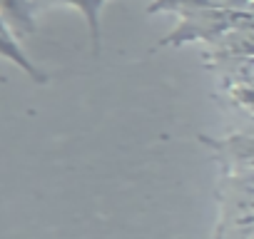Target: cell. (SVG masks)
I'll list each match as a JSON object with an SVG mask.
<instances>
[{
    "instance_id": "277c9868",
    "label": "cell",
    "mask_w": 254,
    "mask_h": 239,
    "mask_svg": "<svg viewBox=\"0 0 254 239\" xmlns=\"http://www.w3.org/2000/svg\"><path fill=\"white\" fill-rule=\"evenodd\" d=\"M252 0H155L150 13H190V10H209V8H234L249 10Z\"/></svg>"
},
{
    "instance_id": "7a4b0ae2",
    "label": "cell",
    "mask_w": 254,
    "mask_h": 239,
    "mask_svg": "<svg viewBox=\"0 0 254 239\" xmlns=\"http://www.w3.org/2000/svg\"><path fill=\"white\" fill-rule=\"evenodd\" d=\"M217 150L232 175H254V135H232L224 140H204Z\"/></svg>"
},
{
    "instance_id": "5b68a950",
    "label": "cell",
    "mask_w": 254,
    "mask_h": 239,
    "mask_svg": "<svg viewBox=\"0 0 254 239\" xmlns=\"http://www.w3.org/2000/svg\"><path fill=\"white\" fill-rule=\"evenodd\" d=\"M70 5L80 8L85 20H87V28H90V38H92V50L97 53L100 50V8L105 0H67Z\"/></svg>"
},
{
    "instance_id": "6da1fadb",
    "label": "cell",
    "mask_w": 254,
    "mask_h": 239,
    "mask_svg": "<svg viewBox=\"0 0 254 239\" xmlns=\"http://www.w3.org/2000/svg\"><path fill=\"white\" fill-rule=\"evenodd\" d=\"M249 15H252L249 10H234V8H209V10L180 13L177 28L160 45L165 48V45H185V43H214L229 30H234Z\"/></svg>"
},
{
    "instance_id": "3957f363",
    "label": "cell",
    "mask_w": 254,
    "mask_h": 239,
    "mask_svg": "<svg viewBox=\"0 0 254 239\" xmlns=\"http://www.w3.org/2000/svg\"><path fill=\"white\" fill-rule=\"evenodd\" d=\"M217 60H232V58H252L254 55V15L242 20L234 30L222 35L219 40L209 43Z\"/></svg>"
},
{
    "instance_id": "8992f818",
    "label": "cell",
    "mask_w": 254,
    "mask_h": 239,
    "mask_svg": "<svg viewBox=\"0 0 254 239\" xmlns=\"http://www.w3.org/2000/svg\"><path fill=\"white\" fill-rule=\"evenodd\" d=\"M229 97L249 115H254V85H229Z\"/></svg>"
}]
</instances>
